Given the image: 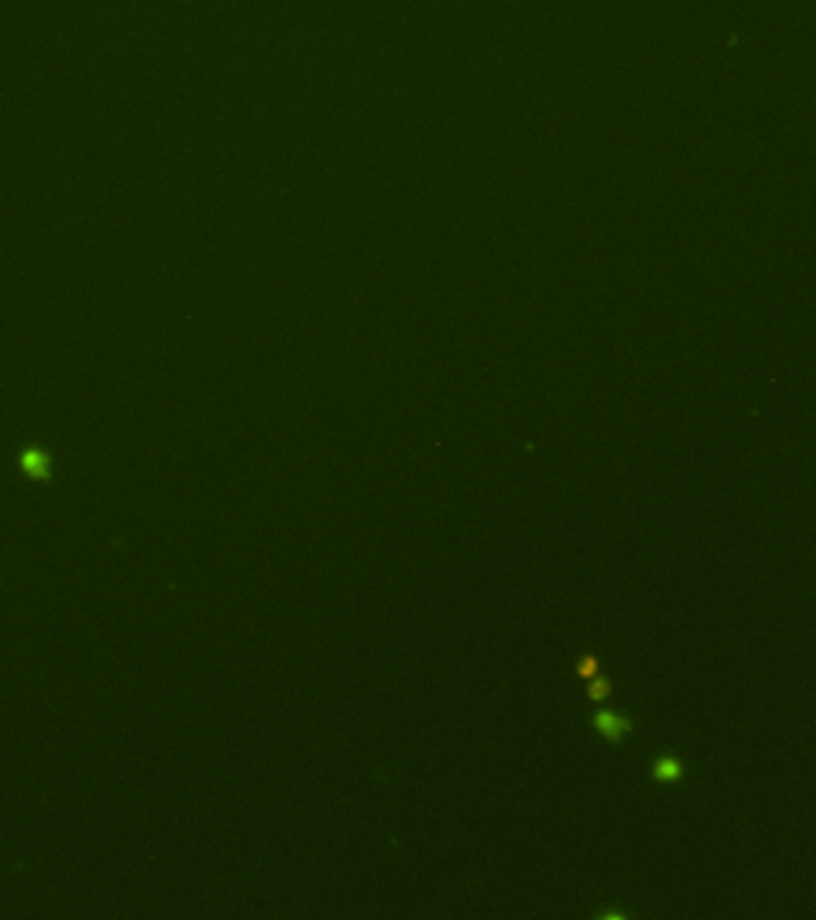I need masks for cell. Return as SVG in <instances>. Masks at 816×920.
Instances as JSON below:
<instances>
[{"label": "cell", "instance_id": "6da1fadb", "mask_svg": "<svg viewBox=\"0 0 816 920\" xmlns=\"http://www.w3.org/2000/svg\"><path fill=\"white\" fill-rule=\"evenodd\" d=\"M589 724H592V728L596 731V736L601 738V741L611 743V746H623V743L634 733V728H637L632 715L611 710V707H598L596 712H592Z\"/></svg>", "mask_w": 816, "mask_h": 920}, {"label": "cell", "instance_id": "7a4b0ae2", "mask_svg": "<svg viewBox=\"0 0 816 920\" xmlns=\"http://www.w3.org/2000/svg\"><path fill=\"white\" fill-rule=\"evenodd\" d=\"M649 774H651L653 781L661 784V786H675V784H682L684 779H687L689 767H687V760L680 757L678 753L663 750L651 760Z\"/></svg>", "mask_w": 816, "mask_h": 920}, {"label": "cell", "instance_id": "3957f363", "mask_svg": "<svg viewBox=\"0 0 816 920\" xmlns=\"http://www.w3.org/2000/svg\"><path fill=\"white\" fill-rule=\"evenodd\" d=\"M19 465L32 480H48L50 477V458L41 449H27L19 458Z\"/></svg>", "mask_w": 816, "mask_h": 920}, {"label": "cell", "instance_id": "277c9868", "mask_svg": "<svg viewBox=\"0 0 816 920\" xmlns=\"http://www.w3.org/2000/svg\"><path fill=\"white\" fill-rule=\"evenodd\" d=\"M611 695H613L611 676L596 673L594 678H589V686H587V700L589 702H606Z\"/></svg>", "mask_w": 816, "mask_h": 920}, {"label": "cell", "instance_id": "5b68a950", "mask_svg": "<svg viewBox=\"0 0 816 920\" xmlns=\"http://www.w3.org/2000/svg\"><path fill=\"white\" fill-rule=\"evenodd\" d=\"M601 671V662H598V657L594 655V652H584L582 657H579V662H577V666H575V673L579 678H594L596 673Z\"/></svg>", "mask_w": 816, "mask_h": 920}, {"label": "cell", "instance_id": "8992f818", "mask_svg": "<svg viewBox=\"0 0 816 920\" xmlns=\"http://www.w3.org/2000/svg\"><path fill=\"white\" fill-rule=\"evenodd\" d=\"M629 918V913H623V911H606V913H598L596 916V920H627Z\"/></svg>", "mask_w": 816, "mask_h": 920}]
</instances>
